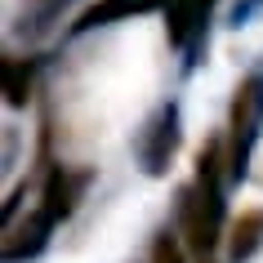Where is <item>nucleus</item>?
Instances as JSON below:
<instances>
[{
	"label": "nucleus",
	"mask_w": 263,
	"mask_h": 263,
	"mask_svg": "<svg viewBox=\"0 0 263 263\" xmlns=\"http://www.w3.org/2000/svg\"><path fill=\"white\" fill-rule=\"evenodd\" d=\"M170 9V0H94L89 9H85L71 31L81 36V31H94V27H107V23H121V18H139V14H161Z\"/></svg>",
	"instance_id": "obj_7"
},
{
	"label": "nucleus",
	"mask_w": 263,
	"mask_h": 263,
	"mask_svg": "<svg viewBox=\"0 0 263 263\" xmlns=\"http://www.w3.org/2000/svg\"><path fill=\"white\" fill-rule=\"evenodd\" d=\"M263 139V71H250L232 94L228 111V179L241 183L250 174V156Z\"/></svg>",
	"instance_id": "obj_2"
},
{
	"label": "nucleus",
	"mask_w": 263,
	"mask_h": 263,
	"mask_svg": "<svg viewBox=\"0 0 263 263\" xmlns=\"http://www.w3.org/2000/svg\"><path fill=\"white\" fill-rule=\"evenodd\" d=\"M31 76H36V63L31 58H5V103L9 107H27Z\"/></svg>",
	"instance_id": "obj_9"
},
{
	"label": "nucleus",
	"mask_w": 263,
	"mask_h": 263,
	"mask_svg": "<svg viewBox=\"0 0 263 263\" xmlns=\"http://www.w3.org/2000/svg\"><path fill=\"white\" fill-rule=\"evenodd\" d=\"M58 223L45 214V210H36V214H27V223H9V232H5V263H27L36 259L45 246H49V232H54Z\"/></svg>",
	"instance_id": "obj_6"
},
{
	"label": "nucleus",
	"mask_w": 263,
	"mask_h": 263,
	"mask_svg": "<svg viewBox=\"0 0 263 263\" xmlns=\"http://www.w3.org/2000/svg\"><path fill=\"white\" fill-rule=\"evenodd\" d=\"M94 183V170H76V165H54L45 174V187H41V210L49 214L54 223H67L76 214V205L85 201Z\"/></svg>",
	"instance_id": "obj_4"
},
{
	"label": "nucleus",
	"mask_w": 263,
	"mask_h": 263,
	"mask_svg": "<svg viewBox=\"0 0 263 263\" xmlns=\"http://www.w3.org/2000/svg\"><path fill=\"white\" fill-rule=\"evenodd\" d=\"M183 143V129H179V103H161V107L152 111V121L139 129V143H134V156H139V165L152 174V179H161L170 170V161H174V152H179Z\"/></svg>",
	"instance_id": "obj_3"
},
{
	"label": "nucleus",
	"mask_w": 263,
	"mask_h": 263,
	"mask_svg": "<svg viewBox=\"0 0 263 263\" xmlns=\"http://www.w3.org/2000/svg\"><path fill=\"white\" fill-rule=\"evenodd\" d=\"M210 9H214V0H170V9H165V31H170V41L187 54V63H196V49L205 41Z\"/></svg>",
	"instance_id": "obj_5"
},
{
	"label": "nucleus",
	"mask_w": 263,
	"mask_h": 263,
	"mask_svg": "<svg viewBox=\"0 0 263 263\" xmlns=\"http://www.w3.org/2000/svg\"><path fill=\"white\" fill-rule=\"evenodd\" d=\"M223 174H228V139H210L196 152V179L179 192V228L187 236L192 254H214L223 241V223H228V205H223Z\"/></svg>",
	"instance_id": "obj_1"
},
{
	"label": "nucleus",
	"mask_w": 263,
	"mask_h": 263,
	"mask_svg": "<svg viewBox=\"0 0 263 263\" xmlns=\"http://www.w3.org/2000/svg\"><path fill=\"white\" fill-rule=\"evenodd\" d=\"M152 263H187V250L179 246V236H174V232H161V236H156Z\"/></svg>",
	"instance_id": "obj_10"
},
{
	"label": "nucleus",
	"mask_w": 263,
	"mask_h": 263,
	"mask_svg": "<svg viewBox=\"0 0 263 263\" xmlns=\"http://www.w3.org/2000/svg\"><path fill=\"white\" fill-rule=\"evenodd\" d=\"M259 246H263V210H246V214L232 223V236H228V254H232V263H246Z\"/></svg>",
	"instance_id": "obj_8"
}]
</instances>
